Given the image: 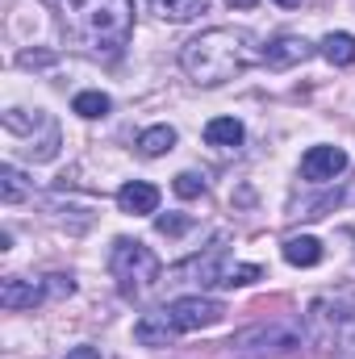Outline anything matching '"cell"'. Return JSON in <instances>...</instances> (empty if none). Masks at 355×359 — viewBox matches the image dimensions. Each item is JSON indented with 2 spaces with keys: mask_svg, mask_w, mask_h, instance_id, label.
Here are the masks:
<instances>
[{
  "mask_svg": "<svg viewBox=\"0 0 355 359\" xmlns=\"http://www.w3.org/2000/svg\"><path fill=\"white\" fill-rule=\"evenodd\" d=\"M255 63H264L260 42L247 29H234V25H213V29L196 34L192 42H184V50H180V67L201 88H217V84L243 76Z\"/></svg>",
  "mask_w": 355,
  "mask_h": 359,
  "instance_id": "1",
  "label": "cell"
},
{
  "mask_svg": "<svg viewBox=\"0 0 355 359\" xmlns=\"http://www.w3.org/2000/svg\"><path fill=\"white\" fill-rule=\"evenodd\" d=\"M109 271H113L117 292H121L126 301L147 297V292L163 280V264H159V255H155L147 243H138V238H113Z\"/></svg>",
  "mask_w": 355,
  "mask_h": 359,
  "instance_id": "2",
  "label": "cell"
},
{
  "mask_svg": "<svg viewBox=\"0 0 355 359\" xmlns=\"http://www.w3.org/2000/svg\"><path fill=\"white\" fill-rule=\"evenodd\" d=\"M134 29V0H80V38L92 50H121Z\"/></svg>",
  "mask_w": 355,
  "mask_h": 359,
  "instance_id": "3",
  "label": "cell"
},
{
  "mask_svg": "<svg viewBox=\"0 0 355 359\" xmlns=\"http://www.w3.org/2000/svg\"><path fill=\"white\" fill-rule=\"evenodd\" d=\"M176 280H192L201 288H243V284H255L264 268L255 264H239L230 259L226 251H209V255H196V259H184L180 268H172Z\"/></svg>",
  "mask_w": 355,
  "mask_h": 359,
  "instance_id": "4",
  "label": "cell"
},
{
  "mask_svg": "<svg viewBox=\"0 0 355 359\" xmlns=\"http://www.w3.org/2000/svg\"><path fill=\"white\" fill-rule=\"evenodd\" d=\"M239 339L260 343V347L239 351L234 359H280V355H293L301 347V326H293V322H267V326H255V330H243Z\"/></svg>",
  "mask_w": 355,
  "mask_h": 359,
  "instance_id": "5",
  "label": "cell"
},
{
  "mask_svg": "<svg viewBox=\"0 0 355 359\" xmlns=\"http://www.w3.org/2000/svg\"><path fill=\"white\" fill-rule=\"evenodd\" d=\"M168 318L176 322L180 334H188V330H209V326H217V322L226 318V305L213 301V297H176V301L168 305Z\"/></svg>",
  "mask_w": 355,
  "mask_h": 359,
  "instance_id": "6",
  "label": "cell"
},
{
  "mask_svg": "<svg viewBox=\"0 0 355 359\" xmlns=\"http://www.w3.org/2000/svg\"><path fill=\"white\" fill-rule=\"evenodd\" d=\"M347 172V151L343 147H309L301 155V176L314 180V184H326V180L343 176Z\"/></svg>",
  "mask_w": 355,
  "mask_h": 359,
  "instance_id": "7",
  "label": "cell"
},
{
  "mask_svg": "<svg viewBox=\"0 0 355 359\" xmlns=\"http://www.w3.org/2000/svg\"><path fill=\"white\" fill-rule=\"evenodd\" d=\"M309 55H314V46L305 38H297V34H280V38H272L264 46V63L272 72H288V67L305 63Z\"/></svg>",
  "mask_w": 355,
  "mask_h": 359,
  "instance_id": "8",
  "label": "cell"
},
{
  "mask_svg": "<svg viewBox=\"0 0 355 359\" xmlns=\"http://www.w3.org/2000/svg\"><path fill=\"white\" fill-rule=\"evenodd\" d=\"M42 301H51L46 280H21V276H8V280L0 284V305H4V309H34V305H42Z\"/></svg>",
  "mask_w": 355,
  "mask_h": 359,
  "instance_id": "9",
  "label": "cell"
},
{
  "mask_svg": "<svg viewBox=\"0 0 355 359\" xmlns=\"http://www.w3.org/2000/svg\"><path fill=\"white\" fill-rule=\"evenodd\" d=\"M134 339L142 347H172L180 339V330H176V322L168 318V309H155V313H142L134 322Z\"/></svg>",
  "mask_w": 355,
  "mask_h": 359,
  "instance_id": "10",
  "label": "cell"
},
{
  "mask_svg": "<svg viewBox=\"0 0 355 359\" xmlns=\"http://www.w3.org/2000/svg\"><path fill=\"white\" fill-rule=\"evenodd\" d=\"M117 209L130 213V217H147V213L159 209V188L147 184V180H130V184L117 188Z\"/></svg>",
  "mask_w": 355,
  "mask_h": 359,
  "instance_id": "11",
  "label": "cell"
},
{
  "mask_svg": "<svg viewBox=\"0 0 355 359\" xmlns=\"http://www.w3.org/2000/svg\"><path fill=\"white\" fill-rule=\"evenodd\" d=\"M243 138H247V130H243L239 117H213V121L205 126V142L217 147V151H239Z\"/></svg>",
  "mask_w": 355,
  "mask_h": 359,
  "instance_id": "12",
  "label": "cell"
},
{
  "mask_svg": "<svg viewBox=\"0 0 355 359\" xmlns=\"http://www.w3.org/2000/svg\"><path fill=\"white\" fill-rule=\"evenodd\" d=\"M284 259H288L293 268H318V264H322V243L309 238V234L284 238Z\"/></svg>",
  "mask_w": 355,
  "mask_h": 359,
  "instance_id": "13",
  "label": "cell"
},
{
  "mask_svg": "<svg viewBox=\"0 0 355 359\" xmlns=\"http://www.w3.org/2000/svg\"><path fill=\"white\" fill-rule=\"evenodd\" d=\"M209 8V0H151V13L159 17V21H192V17H201Z\"/></svg>",
  "mask_w": 355,
  "mask_h": 359,
  "instance_id": "14",
  "label": "cell"
},
{
  "mask_svg": "<svg viewBox=\"0 0 355 359\" xmlns=\"http://www.w3.org/2000/svg\"><path fill=\"white\" fill-rule=\"evenodd\" d=\"M172 147H176V130H172V126H151V130L138 134V151H142L147 159H159V155H168Z\"/></svg>",
  "mask_w": 355,
  "mask_h": 359,
  "instance_id": "15",
  "label": "cell"
},
{
  "mask_svg": "<svg viewBox=\"0 0 355 359\" xmlns=\"http://www.w3.org/2000/svg\"><path fill=\"white\" fill-rule=\"evenodd\" d=\"M318 50H322V59H326V63L347 67V63H355V34H326Z\"/></svg>",
  "mask_w": 355,
  "mask_h": 359,
  "instance_id": "16",
  "label": "cell"
},
{
  "mask_svg": "<svg viewBox=\"0 0 355 359\" xmlns=\"http://www.w3.org/2000/svg\"><path fill=\"white\" fill-rule=\"evenodd\" d=\"M113 109V100L105 96V92H96V88H88V92H76V100H72V113H80V117H88V121H96V117H105Z\"/></svg>",
  "mask_w": 355,
  "mask_h": 359,
  "instance_id": "17",
  "label": "cell"
},
{
  "mask_svg": "<svg viewBox=\"0 0 355 359\" xmlns=\"http://www.w3.org/2000/svg\"><path fill=\"white\" fill-rule=\"evenodd\" d=\"M25 192H29L25 176H21L17 168H8V163H4V168H0V201H4V205H17Z\"/></svg>",
  "mask_w": 355,
  "mask_h": 359,
  "instance_id": "18",
  "label": "cell"
},
{
  "mask_svg": "<svg viewBox=\"0 0 355 359\" xmlns=\"http://www.w3.org/2000/svg\"><path fill=\"white\" fill-rule=\"evenodd\" d=\"M172 188H176V196H184V201H192V196H205V180L196 176V172H180Z\"/></svg>",
  "mask_w": 355,
  "mask_h": 359,
  "instance_id": "19",
  "label": "cell"
},
{
  "mask_svg": "<svg viewBox=\"0 0 355 359\" xmlns=\"http://www.w3.org/2000/svg\"><path fill=\"white\" fill-rule=\"evenodd\" d=\"M188 226H192L188 217H155V230H159V234H184Z\"/></svg>",
  "mask_w": 355,
  "mask_h": 359,
  "instance_id": "20",
  "label": "cell"
},
{
  "mask_svg": "<svg viewBox=\"0 0 355 359\" xmlns=\"http://www.w3.org/2000/svg\"><path fill=\"white\" fill-rule=\"evenodd\" d=\"M67 359H100V351H96V347H76Z\"/></svg>",
  "mask_w": 355,
  "mask_h": 359,
  "instance_id": "21",
  "label": "cell"
},
{
  "mask_svg": "<svg viewBox=\"0 0 355 359\" xmlns=\"http://www.w3.org/2000/svg\"><path fill=\"white\" fill-rule=\"evenodd\" d=\"M226 4H230V8H255L260 0H226Z\"/></svg>",
  "mask_w": 355,
  "mask_h": 359,
  "instance_id": "22",
  "label": "cell"
},
{
  "mask_svg": "<svg viewBox=\"0 0 355 359\" xmlns=\"http://www.w3.org/2000/svg\"><path fill=\"white\" fill-rule=\"evenodd\" d=\"M276 4H280V8H297L301 0H276Z\"/></svg>",
  "mask_w": 355,
  "mask_h": 359,
  "instance_id": "23",
  "label": "cell"
},
{
  "mask_svg": "<svg viewBox=\"0 0 355 359\" xmlns=\"http://www.w3.org/2000/svg\"><path fill=\"white\" fill-rule=\"evenodd\" d=\"M347 347H351V359H355V334H351V343H347Z\"/></svg>",
  "mask_w": 355,
  "mask_h": 359,
  "instance_id": "24",
  "label": "cell"
}]
</instances>
